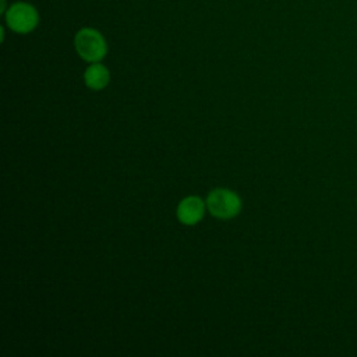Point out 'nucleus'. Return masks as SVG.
Wrapping results in <instances>:
<instances>
[{"label": "nucleus", "mask_w": 357, "mask_h": 357, "mask_svg": "<svg viewBox=\"0 0 357 357\" xmlns=\"http://www.w3.org/2000/svg\"><path fill=\"white\" fill-rule=\"evenodd\" d=\"M205 202L211 215L218 219H231L241 211L240 197L227 188H215Z\"/></svg>", "instance_id": "obj_2"}, {"label": "nucleus", "mask_w": 357, "mask_h": 357, "mask_svg": "<svg viewBox=\"0 0 357 357\" xmlns=\"http://www.w3.org/2000/svg\"><path fill=\"white\" fill-rule=\"evenodd\" d=\"M74 46L78 56L89 63L100 61L107 53L103 35L93 28H82L75 33Z\"/></svg>", "instance_id": "obj_1"}, {"label": "nucleus", "mask_w": 357, "mask_h": 357, "mask_svg": "<svg viewBox=\"0 0 357 357\" xmlns=\"http://www.w3.org/2000/svg\"><path fill=\"white\" fill-rule=\"evenodd\" d=\"M206 202H204L197 195H190L181 199V202L177 206V218L183 225L192 226L197 225L205 213Z\"/></svg>", "instance_id": "obj_4"}, {"label": "nucleus", "mask_w": 357, "mask_h": 357, "mask_svg": "<svg viewBox=\"0 0 357 357\" xmlns=\"http://www.w3.org/2000/svg\"><path fill=\"white\" fill-rule=\"evenodd\" d=\"M84 81L89 89L100 91L109 84L110 73L103 64L92 63L84 73Z\"/></svg>", "instance_id": "obj_5"}, {"label": "nucleus", "mask_w": 357, "mask_h": 357, "mask_svg": "<svg viewBox=\"0 0 357 357\" xmlns=\"http://www.w3.org/2000/svg\"><path fill=\"white\" fill-rule=\"evenodd\" d=\"M7 25L17 33H28L33 31L39 22L38 11L28 3H14L6 11Z\"/></svg>", "instance_id": "obj_3"}]
</instances>
